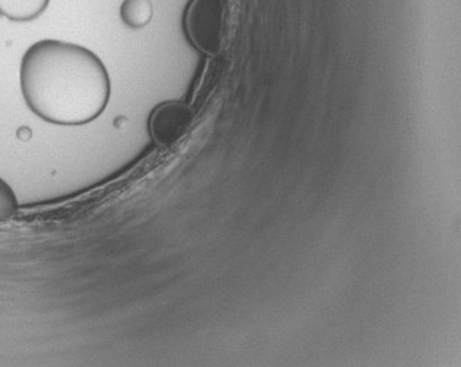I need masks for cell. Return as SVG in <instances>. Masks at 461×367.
<instances>
[{
    "label": "cell",
    "mask_w": 461,
    "mask_h": 367,
    "mask_svg": "<svg viewBox=\"0 0 461 367\" xmlns=\"http://www.w3.org/2000/svg\"><path fill=\"white\" fill-rule=\"evenodd\" d=\"M20 79L30 110L59 126L94 121L107 107L112 91L96 54L59 40H41L25 51Z\"/></svg>",
    "instance_id": "6da1fadb"
},
{
    "label": "cell",
    "mask_w": 461,
    "mask_h": 367,
    "mask_svg": "<svg viewBox=\"0 0 461 367\" xmlns=\"http://www.w3.org/2000/svg\"><path fill=\"white\" fill-rule=\"evenodd\" d=\"M230 0H192L185 15L190 42L208 56L222 51L230 25Z\"/></svg>",
    "instance_id": "7a4b0ae2"
},
{
    "label": "cell",
    "mask_w": 461,
    "mask_h": 367,
    "mask_svg": "<svg viewBox=\"0 0 461 367\" xmlns=\"http://www.w3.org/2000/svg\"><path fill=\"white\" fill-rule=\"evenodd\" d=\"M193 112L180 101H167L155 108L149 117V134L161 148L177 145L193 124Z\"/></svg>",
    "instance_id": "3957f363"
},
{
    "label": "cell",
    "mask_w": 461,
    "mask_h": 367,
    "mask_svg": "<svg viewBox=\"0 0 461 367\" xmlns=\"http://www.w3.org/2000/svg\"><path fill=\"white\" fill-rule=\"evenodd\" d=\"M50 0H0V15L15 21L28 22L46 11Z\"/></svg>",
    "instance_id": "277c9868"
},
{
    "label": "cell",
    "mask_w": 461,
    "mask_h": 367,
    "mask_svg": "<svg viewBox=\"0 0 461 367\" xmlns=\"http://www.w3.org/2000/svg\"><path fill=\"white\" fill-rule=\"evenodd\" d=\"M154 8L150 0H124L120 8V16L127 27L143 28L152 20Z\"/></svg>",
    "instance_id": "5b68a950"
},
{
    "label": "cell",
    "mask_w": 461,
    "mask_h": 367,
    "mask_svg": "<svg viewBox=\"0 0 461 367\" xmlns=\"http://www.w3.org/2000/svg\"><path fill=\"white\" fill-rule=\"evenodd\" d=\"M18 210V201H16V195L9 187L8 183H5L0 178V222L2 220H8Z\"/></svg>",
    "instance_id": "8992f818"
}]
</instances>
